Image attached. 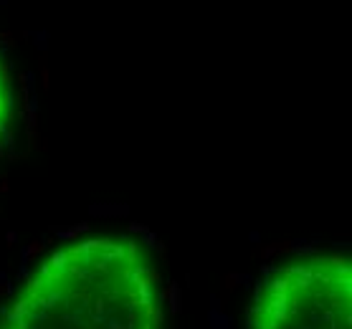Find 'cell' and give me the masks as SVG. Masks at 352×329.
Wrapping results in <instances>:
<instances>
[{
  "label": "cell",
  "mask_w": 352,
  "mask_h": 329,
  "mask_svg": "<svg viewBox=\"0 0 352 329\" xmlns=\"http://www.w3.org/2000/svg\"><path fill=\"white\" fill-rule=\"evenodd\" d=\"M0 329H165L160 279L124 236L81 238L41 261Z\"/></svg>",
  "instance_id": "obj_1"
},
{
  "label": "cell",
  "mask_w": 352,
  "mask_h": 329,
  "mask_svg": "<svg viewBox=\"0 0 352 329\" xmlns=\"http://www.w3.org/2000/svg\"><path fill=\"white\" fill-rule=\"evenodd\" d=\"M248 329H352V266L314 253L274 269L258 286Z\"/></svg>",
  "instance_id": "obj_2"
},
{
  "label": "cell",
  "mask_w": 352,
  "mask_h": 329,
  "mask_svg": "<svg viewBox=\"0 0 352 329\" xmlns=\"http://www.w3.org/2000/svg\"><path fill=\"white\" fill-rule=\"evenodd\" d=\"M8 117H10V84H8L6 64L0 58V139H3L6 127H8Z\"/></svg>",
  "instance_id": "obj_3"
}]
</instances>
